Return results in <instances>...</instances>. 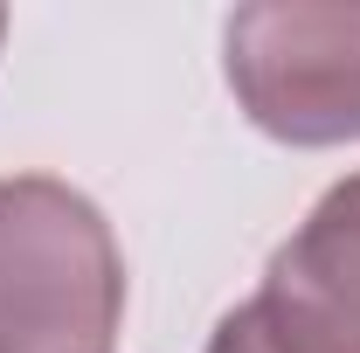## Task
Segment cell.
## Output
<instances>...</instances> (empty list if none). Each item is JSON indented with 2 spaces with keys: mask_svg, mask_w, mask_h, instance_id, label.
<instances>
[{
  "mask_svg": "<svg viewBox=\"0 0 360 353\" xmlns=\"http://www.w3.org/2000/svg\"><path fill=\"white\" fill-rule=\"evenodd\" d=\"M229 90L284 146L360 139V0H257L229 14Z\"/></svg>",
  "mask_w": 360,
  "mask_h": 353,
  "instance_id": "7a4b0ae2",
  "label": "cell"
},
{
  "mask_svg": "<svg viewBox=\"0 0 360 353\" xmlns=\"http://www.w3.org/2000/svg\"><path fill=\"white\" fill-rule=\"evenodd\" d=\"M208 353H284V347L270 340V326H264V312H257V305H236L222 326H215Z\"/></svg>",
  "mask_w": 360,
  "mask_h": 353,
  "instance_id": "277c9868",
  "label": "cell"
},
{
  "mask_svg": "<svg viewBox=\"0 0 360 353\" xmlns=\"http://www.w3.org/2000/svg\"><path fill=\"white\" fill-rule=\"evenodd\" d=\"M0 28H7V14H0Z\"/></svg>",
  "mask_w": 360,
  "mask_h": 353,
  "instance_id": "5b68a950",
  "label": "cell"
},
{
  "mask_svg": "<svg viewBox=\"0 0 360 353\" xmlns=\"http://www.w3.org/2000/svg\"><path fill=\"white\" fill-rule=\"evenodd\" d=\"M118 319L111 222L63 180H0V353H111Z\"/></svg>",
  "mask_w": 360,
  "mask_h": 353,
  "instance_id": "6da1fadb",
  "label": "cell"
},
{
  "mask_svg": "<svg viewBox=\"0 0 360 353\" xmlns=\"http://www.w3.org/2000/svg\"><path fill=\"white\" fill-rule=\"evenodd\" d=\"M257 312L284 353H360V174L340 180L270 257Z\"/></svg>",
  "mask_w": 360,
  "mask_h": 353,
  "instance_id": "3957f363",
  "label": "cell"
}]
</instances>
